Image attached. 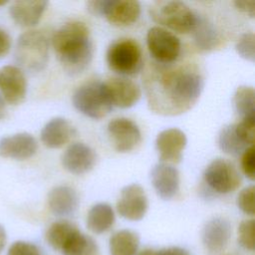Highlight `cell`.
<instances>
[{"label":"cell","instance_id":"1","mask_svg":"<svg viewBox=\"0 0 255 255\" xmlns=\"http://www.w3.org/2000/svg\"><path fill=\"white\" fill-rule=\"evenodd\" d=\"M149 109L162 116H177L189 111L198 101L204 80L191 64L150 63L143 75Z\"/></svg>","mask_w":255,"mask_h":255},{"label":"cell","instance_id":"2","mask_svg":"<svg viewBox=\"0 0 255 255\" xmlns=\"http://www.w3.org/2000/svg\"><path fill=\"white\" fill-rule=\"evenodd\" d=\"M52 46L64 70L71 76L83 73L91 64L94 45L85 23L71 21L60 27L52 38Z\"/></svg>","mask_w":255,"mask_h":255},{"label":"cell","instance_id":"3","mask_svg":"<svg viewBox=\"0 0 255 255\" xmlns=\"http://www.w3.org/2000/svg\"><path fill=\"white\" fill-rule=\"evenodd\" d=\"M15 58L17 63L26 71H42L49 59V40L40 30H30L19 36Z\"/></svg>","mask_w":255,"mask_h":255},{"label":"cell","instance_id":"4","mask_svg":"<svg viewBox=\"0 0 255 255\" xmlns=\"http://www.w3.org/2000/svg\"><path fill=\"white\" fill-rule=\"evenodd\" d=\"M149 15L155 23L181 34L192 31L197 21V15L181 1L154 2Z\"/></svg>","mask_w":255,"mask_h":255},{"label":"cell","instance_id":"5","mask_svg":"<svg viewBox=\"0 0 255 255\" xmlns=\"http://www.w3.org/2000/svg\"><path fill=\"white\" fill-rule=\"evenodd\" d=\"M107 63L119 75L133 76L143 67L140 46L132 39L117 40L107 50Z\"/></svg>","mask_w":255,"mask_h":255},{"label":"cell","instance_id":"6","mask_svg":"<svg viewBox=\"0 0 255 255\" xmlns=\"http://www.w3.org/2000/svg\"><path fill=\"white\" fill-rule=\"evenodd\" d=\"M72 101L77 111L94 120L105 118L113 109L103 82H89L80 86L74 92Z\"/></svg>","mask_w":255,"mask_h":255},{"label":"cell","instance_id":"7","mask_svg":"<svg viewBox=\"0 0 255 255\" xmlns=\"http://www.w3.org/2000/svg\"><path fill=\"white\" fill-rule=\"evenodd\" d=\"M205 183L215 192L227 194L236 190L241 184V175L230 161L215 158L204 170Z\"/></svg>","mask_w":255,"mask_h":255},{"label":"cell","instance_id":"8","mask_svg":"<svg viewBox=\"0 0 255 255\" xmlns=\"http://www.w3.org/2000/svg\"><path fill=\"white\" fill-rule=\"evenodd\" d=\"M149 54L159 64H171L177 60L181 51L179 39L161 27H151L146 34Z\"/></svg>","mask_w":255,"mask_h":255},{"label":"cell","instance_id":"9","mask_svg":"<svg viewBox=\"0 0 255 255\" xmlns=\"http://www.w3.org/2000/svg\"><path fill=\"white\" fill-rule=\"evenodd\" d=\"M148 201L143 188L136 183L125 186L117 202L119 214L131 221L142 219L147 211Z\"/></svg>","mask_w":255,"mask_h":255},{"label":"cell","instance_id":"10","mask_svg":"<svg viewBox=\"0 0 255 255\" xmlns=\"http://www.w3.org/2000/svg\"><path fill=\"white\" fill-rule=\"evenodd\" d=\"M110 103L114 107L128 109L134 106L141 97L140 88L131 80L113 77L103 82Z\"/></svg>","mask_w":255,"mask_h":255},{"label":"cell","instance_id":"11","mask_svg":"<svg viewBox=\"0 0 255 255\" xmlns=\"http://www.w3.org/2000/svg\"><path fill=\"white\" fill-rule=\"evenodd\" d=\"M108 133L115 149L119 152H128L134 149L141 140V133L131 120L118 118L108 124Z\"/></svg>","mask_w":255,"mask_h":255},{"label":"cell","instance_id":"12","mask_svg":"<svg viewBox=\"0 0 255 255\" xmlns=\"http://www.w3.org/2000/svg\"><path fill=\"white\" fill-rule=\"evenodd\" d=\"M230 222L223 217H214L206 222L202 229L201 240L204 250L209 255L223 251L231 238Z\"/></svg>","mask_w":255,"mask_h":255},{"label":"cell","instance_id":"13","mask_svg":"<svg viewBox=\"0 0 255 255\" xmlns=\"http://www.w3.org/2000/svg\"><path fill=\"white\" fill-rule=\"evenodd\" d=\"M186 142L185 133L178 128H172L160 131L155 139L160 161L166 164L180 162Z\"/></svg>","mask_w":255,"mask_h":255},{"label":"cell","instance_id":"14","mask_svg":"<svg viewBox=\"0 0 255 255\" xmlns=\"http://www.w3.org/2000/svg\"><path fill=\"white\" fill-rule=\"evenodd\" d=\"M0 92L10 105H19L25 100L27 82L20 68L12 65L0 68Z\"/></svg>","mask_w":255,"mask_h":255},{"label":"cell","instance_id":"15","mask_svg":"<svg viewBox=\"0 0 255 255\" xmlns=\"http://www.w3.org/2000/svg\"><path fill=\"white\" fill-rule=\"evenodd\" d=\"M97 161L95 150L83 143L71 144L62 155V164L66 170L74 174H84L93 169Z\"/></svg>","mask_w":255,"mask_h":255},{"label":"cell","instance_id":"16","mask_svg":"<svg viewBox=\"0 0 255 255\" xmlns=\"http://www.w3.org/2000/svg\"><path fill=\"white\" fill-rule=\"evenodd\" d=\"M140 4L133 0H105L103 15L114 26L126 27L137 21Z\"/></svg>","mask_w":255,"mask_h":255},{"label":"cell","instance_id":"17","mask_svg":"<svg viewBox=\"0 0 255 255\" xmlns=\"http://www.w3.org/2000/svg\"><path fill=\"white\" fill-rule=\"evenodd\" d=\"M150 179L156 194L163 200L173 198L179 189L178 170L169 164H155L150 171Z\"/></svg>","mask_w":255,"mask_h":255},{"label":"cell","instance_id":"18","mask_svg":"<svg viewBox=\"0 0 255 255\" xmlns=\"http://www.w3.org/2000/svg\"><path fill=\"white\" fill-rule=\"evenodd\" d=\"M38 148L35 137L28 132L15 133L0 139V156L26 159L33 156Z\"/></svg>","mask_w":255,"mask_h":255},{"label":"cell","instance_id":"19","mask_svg":"<svg viewBox=\"0 0 255 255\" xmlns=\"http://www.w3.org/2000/svg\"><path fill=\"white\" fill-rule=\"evenodd\" d=\"M48 205L51 212L56 216H71L78 209L79 197L74 188L67 185H59L50 190Z\"/></svg>","mask_w":255,"mask_h":255},{"label":"cell","instance_id":"20","mask_svg":"<svg viewBox=\"0 0 255 255\" xmlns=\"http://www.w3.org/2000/svg\"><path fill=\"white\" fill-rule=\"evenodd\" d=\"M48 5L47 1H15L9 8L13 21L21 27H33L38 24Z\"/></svg>","mask_w":255,"mask_h":255},{"label":"cell","instance_id":"21","mask_svg":"<svg viewBox=\"0 0 255 255\" xmlns=\"http://www.w3.org/2000/svg\"><path fill=\"white\" fill-rule=\"evenodd\" d=\"M74 128L64 118H54L41 130V140L49 148H59L65 145L73 136Z\"/></svg>","mask_w":255,"mask_h":255},{"label":"cell","instance_id":"22","mask_svg":"<svg viewBox=\"0 0 255 255\" xmlns=\"http://www.w3.org/2000/svg\"><path fill=\"white\" fill-rule=\"evenodd\" d=\"M115 223V213L108 203H97L91 207L87 215V227L95 234L108 231Z\"/></svg>","mask_w":255,"mask_h":255},{"label":"cell","instance_id":"23","mask_svg":"<svg viewBox=\"0 0 255 255\" xmlns=\"http://www.w3.org/2000/svg\"><path fill=\"white\" fill-rule=\"evenodd\" d=\"M139 245L138 235L128 229L114 233L109 242L111 255H134Z\"/></svg>","mask_w":255,"mask_h":255},{"label":"cell","instance_id":"24","mask_svg":"<svg viewBox=\"0 0 255 255\" xmlns=\"http://www.w3.org/2000/svg\"><path fill=\"white\" fill-rule=\"evenodd\" d=\"M61 252L63 255H99V247L92 237L78 230L64 244Z\"/></svg>","mask_w":255,"mask_h":255},{"label":"cell","instance_id":"25","mask_svg":"<svg viewBox=\"0 0 255 255\" xmlns=\"http://www.w3.org/2000/svg\"><path fill=\"white\" fill-rule=\"evenodd\" d=\"M78 230L77 226L68 220L53 222L46 231V241L52 248L61 251L68 239Z\"/></svg>","mask_w":255,"mask_h":255},{"label":"cell","instance_id":"26","mask_svg":"<svg viewBox=\"0 0 255 255\" xmlns=\"http://www.w3.org/2000/svg\"><path fill=\"white\" fill-rule=\"evenodd\" d=\"M198 48L204 51L215 49L220 43V37L214 26L203 18L197 17L196 24L192 30Z\"/></svg>","mask_w":255,"mask_h":255},{"label":"cell","instance_id":"27","mask_svg":"<svg viewBox=\"0 0 255 255\" xmlns=\"http://www.w3.org/2000/svg\"><path fill=\"white\" fill-rule=\"evenodd\" d=\"M236 114L242 119L255 118V92L252 87H239L233 97Z\"/></svg>","mask_w":255,"mask_h":255},{"label":"cell","instance_id":"28","mask_svg":"<svg viewBox=\"0 0 255 255\" xmlns=\"http://www.w3.org/2000/svg\"><path fill=\"white\" fill-rule=\"evenodd\" d=\"M219 148L230 155L241 154L248 146L242 142L235 131V125H228L222 128L218 134Z\"/></svg>","mask_w":255,"mask_h":255},{"label":"cell","instance_id":"29","mask_svg":"<svg viewBox=\"0 0 255 255\" xmlns=\"http://www.w3.org/2000/svg\"><path fill=\"white\" fill-rule=\"evenodd\" d=\"M255 221L254 219L243 220L238 227V243L246 250L253 251L255 248Z\"/></svg>","mask_w":255,"mask_h":255},{"label":"cell","instance_id":"30","mask_svg":"<svg viewBox=\"0 0 255 255\" xmlns=\"http://www.w3.org/2000/svg\"><path fill=\"white\" fill-rule=\"evenodd\" d=\"M235 49L240 57L254 62L255 59V36L252 32L243 34L237 41Z\"/></svg>","mask_w":255,"mask_h":255},{"label":"cell","instance_id":"31","mask_svg":"<svg viewBox=\"0 0 255 255\" xmlns=\"http://www.w3.org/2000/svg\"><path fill=\"white\" fill-rule=\"evenodd\" d=\"M235 131L238 137L247 146L253 145L255 136V118L242 119L238 124H235Z\"/></svg>","mask_w":255,"mask_h":255},{"label":"cell","instance_id":"32","mask_svg":"<svg viewBox=\"0 0 255 255\" xmlns=\"http://www.w3.org/2000/svg\"><path fill=\"white\" fill-rule=\"evenodd\" d=\"M254 195L255 188L253 185H250L242 189L237 196V206L239 207V209L245 214L251 216L255 213Z\"/></svg>","mask_w":255,"mask_h":255},{"label":"cell","instance_id":"33","mask_svg":"<svg viewBox=\"0 0 255 255\" xmlns=\"http://www.w3.org/2000/svg\"><path fill=\"white\" fill-rule=\"evenodd\" d=\"M8 255H44L41 249L30 242L16 241L14 242L9 250Z\"/></svg>","mask_w":255,"mask_h":255},{"label":"cell","instance_id":"34","mask_svg":"<svg viewBox=\"0 0 255 255\" xmlns=\"http://www.w3.org/2000/svg\"><path fill=\"white\" fill-rule=\"evenodd\" d=\"M254 145L248 146L241 156V169L243 173L250 179L254 180L255 167H254Z\"/></svg>","mask_w":255,"mask_h":255},{"label":"cell","instance_id":"35","mask_svg":"<svg viewBox=\"0 0 255 255\" xmlns=\"http://www.w3.org/2000/svg\"><path fill=\"white\" fill-rule=\"evenodd\" d=\"M234 5L237 10L248 15L251 18L255 16V0H236Z\"/></svg>","mask_w":255,"mask_h":255},{"label":"cell","instance_id":"36","mask_svg":"<svg viewBox=\"0 0 255 255\" xmlns=\"http://www.w3.org/2000/svg\"><path fill=\"white\" fill-rule=\"evenodd\" d=\"M11 48L10 36L2 29H0V58L5 57Z\"/></svg>","mask_w":255,"mask_h":255},{"label":"cell","instance_id":"37","mask_svg":"<svg viewBox=\"0 0 255 255\" xmlns=\"http://www.w3.org/2000/svg\"><path fill=\"white\" fill-rule=\"evenodd\" d=\"M156 255H189V253L180 247H169L156 252Z\"/></svg>","mask_w":255,"mask_h":255},{"label":"cell","instance_id":"38","mask_svg":"<svg viewBox=\"0 0 255 255\" xmlns=\"http://www.w3.org/2000/svg\"><path fill=\"white\" fill-rule=\"evenodd\" d=\"M6 239H7V236H6L5 229L3 228L2 225H0V254L2 253V251H3L4 247H5Z\"/></svg>","mask_w":255,"mask_h":255},{"label":"cell","instance_id":"39","mask_svg":"<svg viewBox=\"0 0 255 255\" xmlns=\"http://www.w3.org/2000/svg\"><path fill=\"white\" fill-rule=\"evenodd\" d=\"M5 116V104L3 99L0 97V120Z\"/></svg>","mask_w":255,"mask_h":255},{"label":"cell","instance_id":"40","mask_svg":"<svg viewBox=\"0 0 255 255\" xmlns=\"http://www.w3.org/2000/svg\"><path fill=\"white\" fill-rule=\"evenodd\" d=\"M137 255H156V252L151 249H145V250H142L141 252H139Z\"/></svg>","mask_w":255,"mask_h":255},{"label":"cell","instance_id":"41","mask_svg":"<svg viewBox=\"0 0 255 255\" xmlns=\"http://www.w3.org/2000/svg\"><path fill=\"white\" fill-rule=\"evenodd\" d=\"M7 3V1H0V6H2V5H5Z\"/></svg>","mask_w":255,"mask_h":255}]
</instances>
